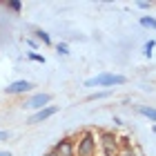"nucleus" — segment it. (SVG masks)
Returning <instances> with one entry per match:
<instances>
[{
  "label": "nucleus",
  "instance_id": "obj_1",
  "mask_svg": "<svg viewBox=\"0 0 156 156\" xmlns=\"http://www.w3.org/2000/svg\"><path fill=\"white\" fill-rule=\"evenodd\" d=\"M127 83V76L123 74H114V72H103V74H96L85 80V87H120V85Z\"/></svg>",
  "mask_w": 156,
  "mask_h": 156
},
{
  "label": "nucleus",
  "instance_id": "obj_2",
  "mask_svg": "<svg viewBox=\"0 0 156 156\" xmlns=\"http://www.w3.org/2000/svg\"><path fill=\"white\" fill-rule=\"evenodd\" d=\"M98 134L91 129H83L76 138V156H96Z\"/></svg>",
  "mask_w": 156,
  "mask_h": 156
},
{
  "label": "nucleus",
  "instance_id": "obj_3",
  "mask_svg": "<svg viewBox=\"0 0 156 156\" xmlns=\"http://www.w3.org/2000/svg\"><path fill=\"white\" fill-rule=\"evenodd\" d=\"M98 147H101L103 156H118V152H120L118 134H114L112 129H103L98 134Z\"/></svg>",
  "mask_w": 156,
  "mask_h": 156
},
{
  "label": "nucleus",
  "instance_id": "obj_4",
  "mask_svg": "<svg viewBox=\"0 0 156 156\" xmlns=\"http://www.w3.org/2000/svg\"><path fill=\"white\" fill-rule=\"evenodd\" d=\"M47 105H51V94H47V91H38V94H34V96L27 98L20 107H23V109H29L31 114H34V112L45 109Z\"/></svg>",
  "mask_w": 156,
  "mask_h": 156
},
{
  "label": "nucleus",
  "instance_id": "obj_5",
  "mask_svg": "<svg viewBox=\"0 0 156 156\" xmlns=\"http://www.w3.org/2000/svg\"><path fill=\"white\" fill-rule=\"evenodd\" d=\"M51 152L56 156H76V140L72 136H62L60 140H56Z\"/></svg>",
  "mask_w": 156,
  "mask_h": 156
},
{
  "label": "nucleus",
  "instance_id": "obj_6",
  "mask_svg": "<svg viewBox=\"0 0 156 156\" xmlns=\"http://www.w3.org/2000/svg\"><path fill=\"white\" fill-rule=\"evenodd\" d=\"M60 112L58 105H47L45 109H40V112H34V114L27 118V125H38V123H45V120H49L51 116H56Z\"/></svg>",
  "mask_w": 156,
  "mask_h": 156
},
{
  "label": "nucleus",
  "instance_id": "obj_7",
  "mask_svg": "<svg viewBox=\"0 0 156 156\" xmlns=\"http://www.w3.org/2000/svg\"><path fill=\"white\" fill-rule=\"evenodd\" d=\"M31 87H34L31 80L20 78V80H13V83L7 85V87H5V94H7V96H23V94H27V91H31Z\"/></svg>",
  "mask_w": 156,
  "mask_h": 156
},
{
  "label": "nucleus",
  "instance_id": "obj_8",
  "mask_svg": "<svg viewBox=\"0 0 156 156\" xmlns=\"http://www.w3.org/2000/svg\"><path fill=\"white\" fill-rule=\"evenodd\" d=\"M134 109H136V114H140L143 118L156 123V107L154 105H134Z\"/></svg>",
  "mask_w": 156,
  "mask_h": 156
},
{
  "label": "nucleus",
  "instance_id": "obj_9",
  "mask_svg": "<svg viewBox=\"0 0 156 156\" xmlns=\"http://www.w3.org/2000/svg\"><path fill=\"white\" fill-rule=\"evenodd\" d=\"M34 38H36V40L40 42V45H45V47L54 45V42H51V34L45 31V29H36V31H34Z\"/></svg>",
  "mask_w": 156,
  "mask_h": 156
},
{
  "label": "nucleus",
  "instance_id": "obj_10",
  "mask_svg": "<svg viewBox=\"0 0 156 156\" xmlns=\"http://www.w3.org/2000/svg\"><path fill=\"white\" fill-rule=\"evenodd\" d=\"M112 96V89H103V91H94V94L87 96V101H103V98H109Z\"/></svg>",
  "mask_w": 156,
  "mask_h": 156
},
{
  "label": "nucleus",
  "instance_id": "obj_11",
  "mask_svg": "<svg viewBox=\"0 0 156 156\" xmlns=\"http://www.w3.org/2000/svg\"><path fill=\"white\" fill-rule=\"evenodd\" d=\"M54 49H56V54H58V56H62V58H67V56H69V45H67V42H56Z\"/></svg>",
  "mask_w": 156,
  "mask_h": 156
},
{
  "label": "nucleus",
  "instance_id": "obj_12",
  "mask_svg": "<svg viewBox=\"0 0 156 156\" xmlns=\"http://www.w3.org/2000/svg\"><path fill=\"white\" fill-rule=\"evenodd\" d=\"M154 47H156V40L150 38V40H147L145 45H143V56H147V58H150V56L154 54Z\"/></svg>",
  "mask_w": 156,
  "mask_h": 156
},
{
  "label": "nucleus",
  "instance_id": "obj_13",
  "mask_svg": "<svg viewBox=\"0 0 156 156\" xmlns=\"http://www.w3.org/2000/svg\"><path fill=\"white\" fill-rule=\"evenodd\" d=\"M140 25L150 27V29H156V18L154 16H140Z\"/></svg>",
  "mask_w": 156,
  "mask_h": 156
},
{
  "label": "nucleus",
  "instance_id": "obj_14",
  "mask_svg": "<svg viewBox=\"0 0 156 156\" xmlns=\"http://www.w3.org/2000/svg\"><path fill=\"white\" fill-rule=\"evenodd\" d=\"M27 58L31 62H40V65H45V56L38 54V51H27Z\"/></svg>",
  "mask_w": 156,
  "mask_h": 156
},
{
  "label": "nucleus",
  "instance_id": "obj_15",
  "mask_svg": "<svg viewBox=\"0 0 156 156\" xmlns=\"http://www.w3.org/2000/svg\"><path fill=\"white\" fill-rule=\"evenodd\" d=\"M7 9H11L13 13H20L23 11V2H20V0H9V2H7Z\"/></svg>",
  "mask_w": 156,
  "mask_h": 156
},
{
  "label": "nucleus",
  "instance_id": "obj_16",
  "mask_svg": "<svg viewBox=\"0 0 156 156\" xmlns=\"http://www.w3.org/2000/svg\"><path fill=\"white\" fill-rule=\"evenodd\" d=\"M118 156H136V150H134V145L132 147H120Z\"/></svg>",
  "mask_w": 156,
  "mask_h": 156
},
{
  "label": "nucleus",
  "instance_id": "obj_17",
  "mask_svg": "<svg viewBox=\"0 0 156 156\" xmlns=\"http://www.w3.org/2000/svg\"><path fill=\"white\" fill-rule=\"evenodd\" d=\"M25 42L31 47V51H36V49H38V45H40V42H38L36 38H31V36H27V38H25Z\"/></svg>",
  "mask_w": 156,
  "mask_h": 156
},
{
  "label": "nucleus",
  "instance_id": "obj_18",
  "mask_svg": "<svg viewBox=\"0 0 156 156\" xmlns=\"http://www.w3.org/2000/svg\"><path fill=\"white\" fill-rule=\"evenodd\" d=\"M11 138V132H7V129H0V140H9Z\"/></svg>",
  "mask_w": 156,
  "mask_h": 156
},
{
  "label": "nucleus",
  "instance_id": "obj_19",
  "mask_svg": "<svg viewBox=\"0 0 156 156\" xmlns=\"http://www.w3.org/2000/svg\"><path fill=\"white\" fill-rule=\"evenodd\" d=\"M138 9H152V2H138Z\"/></svg>",
  "mask_w": 156,
  "mask_h": 156
},
{
  "label": "nucleus",
  "instance_id": "obj_20",
  "mask_svg": "<svg viewBox=\"0 0 156 156\" xmlns=\"http://www.w3.org/2000/svg\"><path fill=\"white\" fill-rule=\"evenodd\" d=\"M112 123H114V125H125V123H123V118H120V116H114V118H112Z\"/></svg>",
  "mask_w": 156,
  "mask_h": 156
},
{
  "label": "nucleus",
  "instance_id": "obj_21",
  "mask_svg": "<svg viewBox=\"0 0 156 156\" xmlns=\"http://www.w3.org/2000/svg\"><path fill=\"white\" fill-rule=\"evenodd\" d=\"M0 156H11V152H7V150H2V152H0Z\"/></svg>",
  "mask_w": 156,
  "mask_h": 156
},
{
  "label": "nucleus",
  "instance_id": "obj_22",
  "mask_svg": "<svg viewBox=\"0 0 156 156\" xmlns=\"http://www.w3.org/2000/svg\"><path fill=\"white\" fill-rule=\"evenodd\" d=\"M45 156H56V154H54V152H51V150H49V152H47V154H45Z\"/></svg>",
  "mask_w": 156,
  "mask_h": 156
},
{
  "label": "nucleus",
  "instance_id": "obj_23",
  "mask_svg": "<svg viewBox=\"0 0 156 156\" xmlns=\"http://www.w3.org/2000/svg\"><path fill=\"white\" fill-rule=\"evenodd\" d=\"M152 132H154V134H156V123H154V125H152Z\"/></svg>",
  "mask_w": 156,
  "mask_h": 156
}]
</instances>
